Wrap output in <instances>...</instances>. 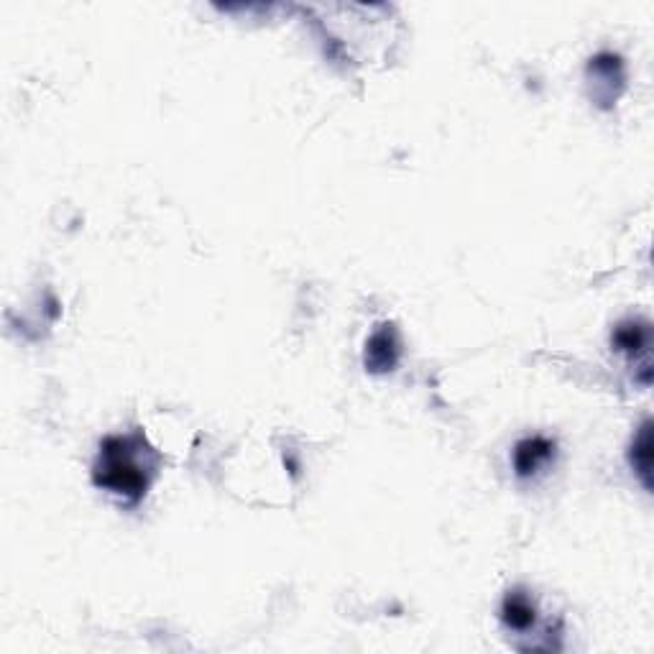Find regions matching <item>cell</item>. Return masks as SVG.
I'll return each mask as SVG.
<instances>
[{
    "label": "cell",
    "instance_id": "1",
    "mask_svg": "<svg viewBox=\"0 0 654 654\" xmlns=\"http://www.w3.org/2000/svg\"><path fill=\"white\" fill-rule=\"evenodd\" d=\"M156 458L141 435H113L100 442V453L92 465L95 486L128 504H138L146 496L154 478Z\"/></svg>",
    "mask_w": 654,
    "mask_h": 654
},
{
    "label": "cell",
    "instance_id": "2",
    "mask_svg": "<svg viewBox=\"0 0 654 654\" xmlns=\"http://www.w3.org/2000/svg\"><path fill=\"white\" fill-rule=\"evenodd\" d=\"M402 353V340L396 333L394 325H381L366 343V371L371 373H389L399 363Z\"/></svg>",
    "mask_w": 654,
    "mask_h": 654
},
{
    "label": "cell",
    "instance_id": "3",
    "mask_svg": "<svg viewBox=\"0 0 654 654\" xmlns=\"http://www.w3.org/2000/svg\"><path fill=\"white\" fill-rule=\"evenodd\" d=\"M552 458H555V440L534 435L517 442L514 455H511V463H514L517 478H532L537 476V471H540L542 465L550 463Z\"/></svg>",
    "mask_w": 654,
    "mask_h": 654
},
{
    "label": "cell",
    "instance_id": "4",
    "mask_svg": "<svg viewBox=\"0 0 654 654\" xmlns=\"http://www.w3.org/2000/svg\"><path fill=\"white\" fill-rule=\"evenodd\" d=\"M501 621L514 632H529L537 621L532 598L522 591H509V596L501 603Z\"/></svg>",
    "mask_w": 654,
    "mask_h": 654
},
{
    "label": "cell",
    "instance_id": "5",
    "mask_svg": "<svg viewBox=\"0 0 654 654\" xmlns=\"http://www.w3.org/2000/svg\"><path fill=\"white\" fill-rule=\"evenodd\" d=\"M629 463H632L634 473L649 491L652 488V422L649 419L639 427L637 437H634L632 450H629Z\"/></svg>",
    "mask_w": 654,
    "mask_h": 654
},
{
    "label": "cell",
    "instance_id": "6",
    "mask_svg": "<svg viewBox=\"0 0 654 654\" xmlns=\"http://www.w3.org/2000/svg\"><path fill=\"white\" fill-rule=\"evenodd\" d=\"M611 343L616 345V350L621 353H629V356H644L649 350V325L639 320L621 322L614 330V338Z\"/></svg>",
    "mask_w": 654,
    "mask_h": 654
}]
</instances>
